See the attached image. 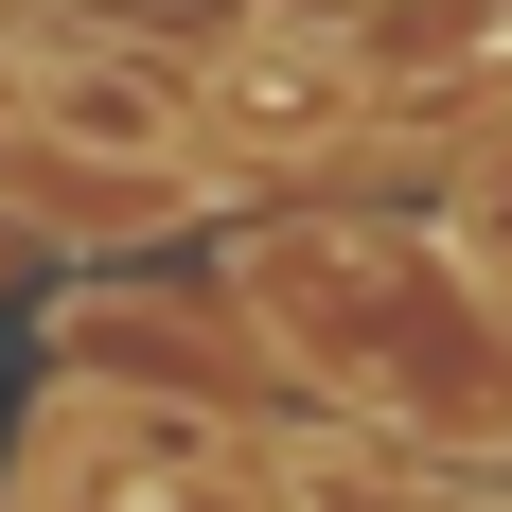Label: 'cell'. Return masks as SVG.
<instances>
[{"mask_svg":"<svg viewBox=\"0 0 512 512\" xmlns=\"http://www.w3.org/2000/svg\"><path fill=\"white\" fill-rule=\"evenodd\" d=\"M248 301L283 318V354L336 407L407 424L424 460H495L512 442V301L460 283L442 248H389V230H248Z\"/></svg>","mask_w":512,"mask_h":512,"instance_id":"cell-1","label":"cell"},{"mask_svg":"<svg viewBox=\"0 0 512 512\" xmlns=\"http://www.w3.org/2000/svg\"><path fill=\"white\" fill-rule=\"evenodd\" d=\"M18 512H283L248 477V442L195 407V389H71L36 424V477Z\"/></svg>","mask_w":512,"mask_h":512,"instance_id":"cell-2","label":"cell"}]
</instances>
